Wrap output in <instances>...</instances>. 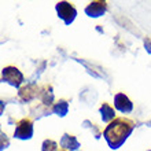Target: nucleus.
I'll use <instances>...</instances> for the list:
<instances>
[{
  "label": "nucleus",
  "instance_id": "nucleus-1",
  "mask_svg": "<svg viewBox=\"0 0 151 151\" xmlns=\"http://www.w3.org/2000/svg\"><path fill=\"white\" fill-rule=\"evenodd\" d=\"M133 128H135V125L129 119L115 118L113 122H110L106 127V129L103 132V136L106 139V142H107V144L110 146V148L115 150V148L121 147L125 143V140L132 133Z\"/></svg>",
  "mask_w": 151,
  "mask_h": 151
},
{
  "label": "nucleus",
  "instance_id": "nucleus-2",
  "mask_svg": "<svg viewBox=\"0 0 151 151\" xmlns=\"http://www.w3.org/2000/svg\"><path fill=\"white\" fill-rule=\"evenodd\" d=\"M1 77H3V81H6L7 84L15 88H19L21 84L24 83V74L14 66L4 68L3 72H1Z\"/></svg>",
  "mask_w": 151,
  "mask_h": 151
},
{
  "label": "nucleus",
  "instance_id": "nucleus-3",
  "mask_svg": "<svg viewBox=\"0 0 151 151\" xmlns=\"http://www.w3.org/2000/svg\"><path fill=\"white\" fill-rule=\"evenodd\" d=\"M56 12H58V17H59L60 19H63L66 25L72 24L73 21H74L76 15H77L76 8L70 3H68V1H59V3H56Z\"/></svg>",
  "mask_w": 151,
  "mask_h": 151
},
{
  "label": "nucleus",
  "instance_id": "nucleus-4",
  "mask_svg": "<svg viewBox=\"0 0 151 151\" xmlns=\"http://www.w3.org/2000/svg\"><path fill=\"white\" fill-rule=\"evenodd\" d=\"M14 136L17 139L21 140H28L33 136V122L29 121V119H22L18 122L15 128V132H14Z\"/></svg>",
  "mask_w": 151,
  "mask_h": 151
},
{
  "label": "nucleus",
  "instance_id": "nucleus-5",
  "mask_svg": "<svg viewBox=\"0 0 151 151\" xmlns=\"http://www.w3.org/2000/svg\"><path fill=\"white\" fill-rule=\"evenodd\" d=\"M114 106L117 110H119L121 113L124 114H127V113H131L133 110V103H132L129 98L127 95H124V93H117L114 96Z\"/></svg>",
  "mask_w": 151,
  "mask_h": 151
},
{
  "label": "nucleus",
  "instance_id": "nucleus-6",
  "mask_svg": "<svg viewBox=\"0 0 151 151\" xmlns=\"http://www.w3.org/2000/svg\"><path fill=\"white\" fill-rule=\"evenodd\" d=\"M106 8H107L106 1H92L85 7V14L91 18H98L106 12Z\"/></svg>",
  "mask_w": 151,
  "mask_h": 151
},
{
  "label": "nucleus",
  "instance_id": "nucleus-7",
  "mask_svg": "<svg viewBox=\"0 0 151 151\" xmlns=\"http://www.w3.org/2000/svg\"><path fill=\"white\" fill-rule=\"evenodd\" d=\"M60 146L68 151H76V150H78L80 143L74 136L63 135L62 136V139H60Z\"/></svg>",
  "mask_w": 151,
  "mask_h": 151
},
{
  "label": "nucleus",
  "instance_id": "nucleus-8",
  "mask_svg": "<svg viewBox=\"0 0 151 151\" xmlns=\"http://www.w3.org/2000/svg\"><path fill=\"white\" fill-rule=\"evenodd\" d=\"M19 96L24 102H30V100L35 99L37 96V88L35 87V85H32V84H30V85H26V87L19 89Z\"/></svg>",
  "mask_w": 151,
  "mask_h": 151
},
{
  "label": "nucleus",
  "instance_id": "nucleus-9",
  "mask_svg": "<svg viewBox=\"0 0 151 151\" xmlns=\"http://www.w3.org/2000/svg\"><path fill=\"white\" fill-rule=\"evenodd\" d=\"M100 114H102L103 122H113V119H115L114 109H113L111 106H109L107 103L102 104V107H100Z\"/></svg>",
  "mask_w": 151,
  "mask_h": 151
},
{
  "label": "nucleus",
  "instance_id": "nucleus-10",
  "mask_svg": "<svg viewBox=\"0 0 151 151\" xmlns=\"http://www.w3.org/2000/svg\"><path fill=\"white\" fill-rule=\"evenodd\" d=\"M52 111L55 113L56 115H59V117H65L69 111V103L66 100H59V102H56V103L54 104Z\"/></svg>",
  "mask_w": 151,
  "mask_h": 151
},
{
  "label": "nucleus",
  "instance_id": "nucleus-11",
  "mask_svg": "<svg viewBox=\"0 0 151 151\" xmlns=\"http://www.w3.org/2000/svg\"><path fill=\"white\" fill-rule=\"evenodd\" d=\"M40 99L45 106H50V104L54 102V93H52V88L51 87H45L43 91L40 92Z\"/></svg>",
  "mask_w": 151,
  "mask_h": 151
},
{
  "label": "nucleus",
  "instance_id": "nucleus-12",
  "mask_svg": "<svg viewBox=\"0 0 151 151\" xmlns=\"http://www.w3.org/2000/svg\"><path fill=\"white\" fill-rule=\"evenodd\" d=\"M41 151H58V144L54 140H44Z\"/></svg>",
  "mask_w": 151,
  "mask_h": 151
},
{
  "label": "nucleus",
  "instance_id": "nucleus-13",
  "mask_svg": "<svg viewBox=\"0 0 151 151\" xmlns=\"http://www.w3.org/2000/svg\"><path fill=\"white\" fill-rule=\"evenodd\" d=\"M144 47H146V51H147L148 54H151V40L150 39L144 40Z\"/></svg>",
  "mask_w": 151,
  "mask_h": 151
}]
</instances>
